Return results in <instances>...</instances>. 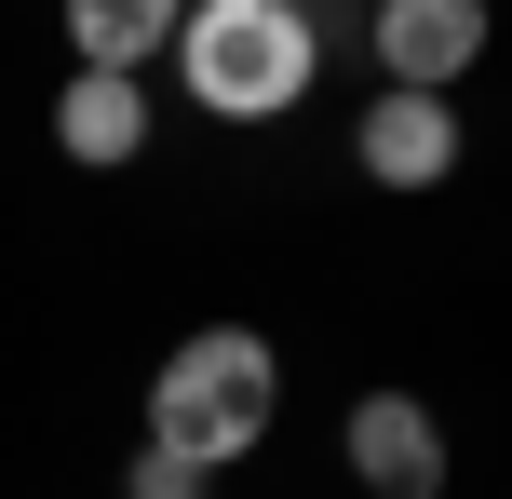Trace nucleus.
<instances>
[{
    "label": "nucleus",
    "instance_id": "nucleus-5",
    "mask_svg": "<svg viewBox=\"0 0 512 499\" xmlns=\"http://www.w3.org/2000/svg\"><path fill=\"white\" fill-rule=\"evenodd\" d=\"M351 162L378 189H445L459 176V95H364V122H351Z\"/></svg>",
    "mask_w": 512,
    "mask_h": 499
},
{
    "label": "nucleus",
    "instance_id": "nucleus-3",
    "mask_svg": "<svg viewBox=\"0 0 512 499\" xmlns=\"http://www.w3.org/2000/svg\"><path fill=\"white\" fill-rule=\"evenodd\" d=\"M337 459H351L364 499H445V419L418 392H364L337 419Z\"/></svg>",
    "mask_w": 512,
    "mask_h": 499
},
{
    "label": "nucleus",
    "instance_id": "nucleus-4",
    "mask_svg": "<svg viewBox=\"0 0 512 499\" xmlns=\"http://www.w3.org/2000/svg\"><path fill=\"white\" fill-rule=\"evenodd\" d=\"M486 68V0H378V81L391 95H459Z\"/></svg>",
    "mask_w": 512,
    "mask_h": 499
},
{
    "label": "nucleus",
    "instance_id": "nucleus-6",
    "mask_svg": "<svg viewBox=\"0 0 512 499\" xmlns=\"http://www.w3.org/2000/svg\"><path fill=\"white\" fill-rule=\"evenodd\" d=\"M54 149H68L81 176H122V162L149 149V81H122V68H68V81H54Z\"/></svg>",
    "mask_w": 512,
    "mask_h": 499
},
{
    "label": "nucleus",
    "instance_id": "nucleus-2",
    "mask_svg": "<svg viewBox=\"0 0 512 499\" xmlns=\"http://www.w3.org/2000/svg\"><path fill=\"white\" fill-rule=\"evenodd\" d=\"M270 419H283V351L256 338V324H203V338H176V351L149 365V446L189 459V473L256 459Z\"/></svg>",
    "mask_w": 512,
    "mask_h": 499
},
{
    "label": "nucleus",
    "instance_id": "nucleus-8",
    "mask_svg": "<svg viewBox=\"0 0 512 499\" xmlns=\"http://www.w3.org/2000/svg\"><path fill=\"white\" fill-rule=\"evenodd\" d=\"M122 486H135V499H203L216 473H189V459H162V446H135V473H122Z\"/></svg>",
    "mask_w": 512,
    "mask_h": 499
},
{
    "label": "nucleus",
    "instance_id": "nucleus-1",
    "mask_svg": "<svg viewBox=\"0 0 512 499\" xmlns=\"http://www.w3.org/2000/svg\"><path fill=\"white\" fill-rule=\"evenodd\" d=\"M162 54H176L203 122H297L310 81H324V27L297 0H189Z\"/></svg>",
    "mask_w": 512,
    "mask_h": 499
},
{
    "label": "nucleus",
    "instance_id": "nucleus-7",
    "mask_svg": "<svg viewBox=\"0 0 512 499\" xmlns=\"http://www.w3.org/2000/svg\"><path fill=\"white\" fill-rule=\"evenodd\" d=\"M176 14H189V0H54V27H68V68H122V81H149V68H162Z\"/></svg>",
    "mask_w": 512,
    "mask_h": 499
}]
</instances>
